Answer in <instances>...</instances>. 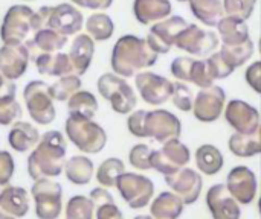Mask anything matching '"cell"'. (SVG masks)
<instances>
[{"instance_id": "cell-1", "label": "cell", "mask_w": 261, "mask_h": 219, "mask_svg": "<svg viewBox=\"0 0 261 219\" xmlns=\"http://www.w3.org/2000/svg\"><path fill=\"white\" fill-rule=\"evenodd\" d=\"M66 146L64 136L60 131L52 130L44 133L28 157L29 177L34 181L58 177L64 171Z\"/></svg>"}, {"instance_id": "cell-2", "label": "cell", "mask_w": 261, "mask_h": 219, "mask_svg": "<svg viewBox=\"0 0 261 219\" xmlns=\"http://www.w3.org/2000/svg\"><path fill=\"white\" fill-rule=\"evenodd\" d=\"M158 55L159 53L150 47L147 38L144 40L136 35H124L113 46L110 64L116 75L132 78L138 72L154 66Z\"/></svg>"}, {"instance_id": "cell-3", "label": "cell", "mask_w": 261, "mask_h": 219, "mask_svg": "<svg viewBox=\"0 0 261 219\" xmlns=\"http://www.w3.org/2000/svg\"><path fill=\"white\" fill-rule=\"evenodd\" d=\"M43 27L38 12L26 5L11 6L0 26V38L3 44H26Z\"/></svg>"}, {"instance_id": "cell-4", "label": "cell", "mask_w": 261, "mask_h": 219, "mask_svg": "<svg viewBox=\"0 0 261 219\" xmlns=\"http://www.w3.org/2000/svg\"><path fill=\"white\" fill-rule=\"evenodd\" d=\"M66 134L69 140L84 154H98L107 143V134L92 119L69 114L66 120Z\"/></svg>"}, {"instance_id": "cell-5", "label": "cell", "mask_w": 261, "mask_h": 219, "mask_svg": "<svg viewBox=\"0 0 261 219\" xmlns=\"http://www.w3.org/2000/svg\"><path fill=\"white\" fill-rule=\"evenodd\" d=\"M99 95L110 102L112 108L118 114H128L136 107V93L132 85L116 73H104L96 82Z\"/></svg>"}, {"instance_id": "cell-6", "label": "cell", "mask_w": 261, "mask_h": 219, "mask_svg": "<svg viewBox=\"0 0 261 219\" xmlns=\"http://www.w3.org/2000/svg\"><path fill=\"white\" fill-rule=\"evenodd\" d=\"M24 104L31 119L38 125H49L55 120L54 98L44 81H31L23 90Z\"/></svg>"}, {"instance_id": "cell-7", "label": "cell", "mask_w": 261, "mask_h": 219, "mask_svg": "<svg viewBox=\"0 0 261 219\" xmlns=\"http://www.w3.org/2000/svg\"><path fill=\"white\" fill-rule=\"evenodd\" d=\"M38 14L43 21V27L54 29L66 37L76 35L84 24L83 14L70 3H60L55 6H41Z\"/></svg>"}, {"instance_id": "cell-8", "label": "cell", "mask_w": 261, "mask_h": 219, "mask_svg": "<svg viewBox=\"0 0 261 219\" xmlns=\"http://www.w3.org/2000/svg\"><path fill=\"white\" fill-rule=\"evenodd\" d=\"M38 219H58L63 209V189L50 178L37 180L31 187Z\"/></svg>"}, {"instance_id": "cell-9", "label": "cell", "mask_w": 261, "mask_h": 219, "mask_svg": "<svg viewBox=\"0 0 261 219\" xmlns=\"http://www.w3.org/2000/svg\"><path fill=\"white\" fill-rule=\"evenodd\" d=\"M116 187H118L122 200L132 209L145 207L154 194L153 181L144 175L133 174V172L121 174L116 180Z\"/></svg>"}, {"instance_id": "cell-10", "label": "cell", "mask_w": 261, "mask_h": 219, "mask_svg": "<svg viewBox=\"0 0 261 219\" xmlns=\"http://www.w3.org/2000/svg\"><path fill=\"white\" fill-rule=\"evenodd\" d=\"M190 149L179 140L170 139L164 148L151 152V168L164 175H171L190 163Z\"/></svg>"}, {"instance_id": "cell-11", "label": "cell", "mask_w": 261, "mask_h": 219, "mask_svg": "<svg viewBox=\"0 0 261 219\" xmlns=\"http://www.w3.org/2000/svg\"><path fill=\"white\" fill-rule=\"evenodd\" d=\"M188 24L190 23L184 17H179V15L168 17L151 26L147 35V41L156 53H168L171 47L176 44L177 35Z\"/></svg>"}, {"instance_id": "cell-12", "label": "cell", "mask_w": 261, "mask_h": 219, "mask_svg": "<svg viewBox=\"0 0 261 219\" xmlns=\"http://www.w3.org/2000/svg\"><path fill=\"white\" fill-rule=\"evenodd\" d=\"M135 85L141 98L150 105H162L173 95V82L153 72L138 73L135 76Z\"/></svg>"}, {"instance_id": "cell-13", "label": "cell", "mask_w": 261, "mask_h": 219, "mask_svg": "<svg viewBox=\"0 0 261 219\" xmlns=\"http://www.w3.org/2000/svg\"><path fill=\"white\" fill-rule=\"evenodd\" d=\"M174 46L191 55L205 56V55H210L214 49H217L219 37L214 32L200 29L197 24H188L177 35Z\"/></svg>"}, {"instance_id": "cell-14", "label": "cell", "mask_w": 261, "mask_h": 219, "mask_svg": "<svg viewBox=\"0 0 261 219\" xmlns=\"http://www.w3.org/2000/svg\"><path fill=\"white\" fill-rule=\"evenodd\" d=\"M226 101V93L219 85H211L208 88H202L194 98L193 111L197 120L203 123L216 122L223 111Z\"/></svg>"}, {"instance_id": "cell-15", "label": "cell", "mask_w": 261, "mask_h": 219, "mask_svg": "<svg viewBox=\"0 0 261 219\" xmlns=\"http://www.w3.org/2000/svg\"><path fill=\"white\" fill-rule=\"evenodd\" d=\"M182 125L176 114L167 110L147 111L145 117V133L147 137H153L156 142H167L170 139H177L180 136Z\"/></svg>"}, {"instance_id": "cell-16", "label": "cell", "mask_w": 261, "mask_h": 219, "mask_svg": "<svg viewBox=\"0 0 261 219\" xmlns=\"http://www.w3.org/2000/svg\"><path fill=\"white\" fill-rule=\"evenodd\" d=\"M225 117L228 123L240 134L260 133V114L252 105L245 101H231L226 107Z\"/></svg>"}, {"instance_id": "cell-17", "label": "cell", "mask_w": 261, "mask_h": 219, "mask_svg": "<svg viewBox=\"0 0 261 219\" xmlns=\"http://www.w3.org/2000/svg\"><path fill=\"white\" fill-rule=\"evenodd\" d=\"M29 49L26 44H3L0 47V73L11 79H20L29 66Z\"/></svg>"}, {"instance_id": "cell-18", "label": "cell", "mask_w": 261, "mask_h": 219, "mask_svg": "<svg viewBox=\"0 0 261 219\" xmlns=\"http://www.w3.org/2000/svg\"><path fill=\"white\" fill-rule=\"evenodd\" d=\"M165 183L185 204L196 203L203 186L200 175L190 168H182L171 175H165Z\"/></svg>"}, {"instance_id": "cell-19", "label": "cell", "mask_w": 261, "mask_h": 219, "mask_svg": "<svg viewBox=\"0 0 261 219\" xmlns=\"http://www.w3.org/2000/svg\"><path fill=\"white\" fill-rule=\"evenodd\" d=\"M206 204L214 219H240L242 215L237 200L225 184H216L208 191Z\"/></svg>"}, {"instance_id": "cell-20", "label": "cell", "mask_w": 261, "mask_h": 219, "mask_svg": "<svg viewBox=\"0 0 261 219\" xmlns=\"http://www.w3.org/2000/svg\"><path fill=\"white\" fill-rule=\"evenodd\" d=\"M229 194L242 204H249L257 194V178L255 174L246 166H236L226 181Z\"/></svg>"}, {"instance_id": "cell-21", "label": "cell", "mask_w": 261, "mask_h": 219, "mask_svg": "<svg viewBox=\"0 0 261 219\" xmlns=\"http://www.w3.org/2000/svg\"><path fill=\"white\" fill-rule=\"evenodd\" d=\"M35 67L38 73L47 75V76H66V75H75L73 66L70 61L69 53L64 52H55V53H38L34 56Z\"/></svg>"}, {"instance_id": "cell-22", "label": "cell", "mask_w": 261, "mask_h": 219, "mask_svg": "<svg viewBox=\"0 0 261 219\" xmlns=\"http://www.w3.org/2000/svg\"><path fill=\"white\" fill-rule=\"evenodd\" d=\"M93 53H95V40L89 34L76 35L69 49V56H70L75 75L81 76L87 72V69L90 67Z\"/></svg>"}, {"instance_id": "cell-23", "label": "cell", "mask_w": 261, "mask_h": 219, "mask_svg": "<svg viewBox=\"0 0 261 219\" xmlns=\"http://www.w3.org/2000/svg\"><path fill=\"white\" fill-rule=\"evenodd\" d=\"M0 210L9 213L14 218L26 216L29 210V197L23 187L5 184L0 194Z\"/></svg>"}, {"instance_id": "cell-24", "label": "cell", "mask_w": 261, "mask_h": 219, "mask_svg": "<svg viewBox=\"0 0 261 219\" xmlns=\"http://www.w3.org/2000/svg\"><path fill=\"white\" fill-rule=\"evenodd\" d=\"M41 136L34 125L20 120H17L8 133V142L11 148L17 152H28L34 149L38 145Z\"/></svg>"}, {"instance_id": "cell-25", "label": "cell", "mask_w": 261, "mask_h": 219, "mask_svg": "<svg viewBox=\"0 0 261 219\" xmlns=\"http://www.w3.org/2000/svg\"><path fill=\"white\" fill-rule=\"evenodd\" d=\"M133 12L141 24H150L158 20H165L171 14L170 0H135Z\"/></svg>"}, {"instance_id": "cell-26", "label": "cell", "mask_w": 261, "mask_h": 219, "mask_svg": "<svg viewBox=\"0 0 261 219\" xmlns=\"http://www.w3.org/2000/svg\"><path fill=\"white\" fill-rule=\"evenodd\" d=\"M67 44V37L49 29V27H41L32 40L26 43L28 49L38 50L40 53H55L61 52V49Z\"/></svg>"}, {"instance_id": "cell-27", "label": "cell", "mask_w": 261, "mask_h": 219, "mask_svg": "<svg viewBox=\"0 0 261 219\" xmlns=\"http://www.w3.org/2000/svg\"><path fill=\"white\" fill-rule=\"evenodd\" d=\"M219 34L222 37L223 44L234 46V44H242L249 40V27L245 24L243 20H239L236 17H223L219 24H217Z\"/></svg>"}, {"instance_id": "cell-28", "label": "cell", "mask_w": 261, "mask_h": 219, "mask_svg": "<svg viewBox=\"0 0 261 219\" xmlns=\"http://www.w3.org/2000/svg\"><path fill=\"white\" fill-rule=\"evenodd\" d=\"M193 15L206 26H217L223 18L225 8L222 0H188Z\"/></svg>"}, {"instance_id": "cell-29", "label": "cell", "mask_w": 261, "mask_h": 219, "mask_svg": "<svg viewBox=\"0 0 261 219\" xmlns=\"http://www.w3.org/2000/svg\"><path fill=\"white\" fill-rule=\"evenodd\" d=\"M64 174L70 183L76 186H84L90 183L93 177V163L86 155H73L66 160Z\"/></svg>"}, {"instance_id": "cell-30", "label": "cell", "mask_w": 261, "mask_h": 219, "mask_svg": "<svg viewBox=\"0 0 261 219\" xmlns=\"http://www.w3.org/2000/svg\"><path fill=\"white\" fill-rule=\"evenodd\" d=\"M150 210L154 219H177L182 215L184 201L171 192H162L153 201Z\"/></svg>"}, {"instance_id": "cell-31", "label": "cell", "mask_w": 261, "mask_h": 219, "mask_svg": "<svg viewBox=\"0 0 261 219\" xmlns=\"http://www.w3.org/2000/svg\"><path fill=\"white\" fill-rule=\"evenodd\" d=\"M223 155L214 145H202L196 151V165L206 175H216L223 168Z\"/></svg>"}, {"instance_id": "cell-32", "label": "cell", "mask_w": 261, "mask_h": 219, "mask_svg": "<svg viewBox=\"0 0 261 219\" xmlns=\"http://www.w3.org/2000/svg\"><path fill=\"white\" fill-rule=\"evenodd\" d=\"M67 110H69V114L81 116L86 119H93V116L98 111V101L90 91L78 90L75 95L69 98Z\"/></svg>"}, {"instance_id": "cell-33", "label": "cell", "mask_w": 261, "mask_h": 219, "mask_svg": "<svg viewBox=\"0 0 261 219\" xmlns=\"http://www.w3.org/2000/svg\"><path fill=\"white\" fill-rule=\"evenodd\" d=\"M229 149L237 157H252L261 152V134L236 133L229 139Z\"/></svg>"}, {"instance_id": "cell-34", "label": "cell", "mask_w": 261, "mask_h": 219, "mask_svg": "<svg viewBox=\"0 0 261 219\" xmlns=\"http://www.w3.org/2000/svg\"><path fill=\"white\" fill-rule=\"evenodd\" d=\"M86 30L95 41H106L113 35L115 24H113V20L107 14L96 12L87 18Z\"/></svg>"}, {"instance_id": "cell-35", "label": "cell", "mask_w": 261, "mask_h": 219, "mask_svg": "<svg viewBox=\"0 0 261 219\" xmlns=\"http://www.w3.org/2000/svg\"><path fill=\"white\" fill-rule=\"evenodd\" d=\"M220 53L223 55V58L232 69H239L246 61H249V58L254 55V41L249 38L248 41L242 44H234V46L223 44L220 49Z\"/></svg>"}, {"instance_id": "cell-36", "label": "cell", "mask_w": 261, "mask_h": 219, "mask_svg": "<svg viewBox=\"0 0 261 219\" xmlns=\"http://www.w3.org/2000/svg\"><path fill=\"white\" fill-rule=\"evenodd\" d=\"M124 171H125V166H124L122 160L112 157V159L104 160L99 165V168L96 171V180L102 187H113V186H116L118 177L121 174H124Z\"/></svg>"}, {"instance_id": "cell-37", "label": "cell", "mask_w": 261, "mask_h": 219, "mask_svg": "<svg viewBox=\"0 0 261 219\" xmlns=\"http://www.w3.org/2000/svg\"><path fill=\"white\" fill-rule=\"evenodd\" d=\"M81 79L78 75H66L61 76L58 81H55L52 85H49L50 95L54 98V101H69V98L72 95H75L80 88H81Z\"/></svg>"}, {"instance_id": "cell-38", "label": "cell", "mask_w": 261, "mask_h": 219, "mask_svg": "<svg viewBox=\"0 0 261 219\" xmlns=\"http://www.w3.org/2000/svg\"><path fill=\"white\" fill-rule=\"evenodd\" d=\"M95 204L90 198L76 195L67 201L66 219H93Z\"/></svg>"}, {"instance_id": "cell-39", "label": "cell", "mask_w": 261, "mask_h": 219, "mask_svg": "<svg viewBox=\"0 0 261 219\" xmlns=\"http://www.w3.org/2000/svg\"><path fill=\"white\" fill-rule=\"evenodd\" d=\"M255 3L257 0H225L223 8L228 15L246 21L252 15Z\"/></svg>"}, {"instance_id": "cell-40", "label": "cell", "mask_w": 261, "mask_h": 219, "mask_svg": "<svg viewBox=\"0 0 261 219\" xmlns=\"http://www.w3.org/2000/svg\"><path fill=\"white\" fill-rule=\"evenodd\" d=\"M173 104L180 111H190L194 105V98L191 88L184 82H173Z\"/></svg>"}, {"instance_id": "cell-41", "label": "cell", "mask_w": 261, "mask_h": 219, "mask_svg": "<svg viewBox=\"0 0 261 219\" xmlns=\"http://www.w3.org/2000/svg\"><path fill=\"white\" fill-rule=\"evenodd\" d=\"M206 61V66H208V70H210V75L213 76V79L216 81V79H225V78H228L236 69H232L228 62H226V59L223 58V55L220 53V50L219 52H216V53H213L208 59H205Z\"/></svg>"}, {"instance_id": "cell-42", "label": "cell", "mask_w": 261, "mask_h": 219, "mask_svg": "<svg viewBox=\"0 0 261 219\" xmlns=\"http://www.w3.org/2000/svg\"><path fill=\"white\" fill-rule=\"evenodd\" d=\"M151 149L147 145H135L130 149L128 154V162L133 168L141 169V171H147L151 168Z\"/></svg>"}, {"instance_id": "cell-43", "label": "cell", "mask_w": 261, "mask_h": 219, "mask_svg": "<svg viewBox=\"0 0 261 219\" xmlns=\"http://www.w3.org/2000/svg\"><path fill=\"white\" fill-rule=\"evenodd\" d=\"M191 82L196 84L200 88H208L213 85L214 79L210 75L206 61H200V59H194L193 62V69H191Z\"/></svg>"}, {"instance_id": "cell-44", "label": "cell", "mask_w": 261, "mask_h": 219, "mask_svg": "<svg viewBox=\"0 0 261 219\" xmlns=\"http://www.w3.org/2000/svg\"><path fill=\"white\" fill-rule=\"evenodd\" d=\"M21 116V107L20 104L15 101L12 102H0V125L2 127H8V125H14Z\"/></svg>"}, {"instance_id": "cell-45", "label": "cell", "mask_w": 261, "mask_h": 219, "mask_svg": "<svg viewBox=\"0 0 261 219\" xmlns=\"http://www.w3.org/2000/svg\"><path fill=\"white\" fill-rule=\"evenodd\" d=\"M193 58L188 56H177L176 59H173L171 62V73L174 78L185 81V82H191V69H193Z\"/></svg>"}, {"instance_id": "cell-46", "label": "cell", "mask_w": 261, "mask_h": 219, "mask_svg": "<svg viewBox=\"0 0 261 219\" xmlns=\"http://www.w3.org/2000/svg\"><path fill=\"white\" fill-rule=\"evenodd\" d=\"M145 117H147V111L145 110H138L135 113H132L127 119V127L128 131L135 136V137H147L145 133Z\"/></svg>"}, {"instance_id": "cell-47", "label": "cell", "mask_w": 261, "mask_h": 219, "mask_svg": "<svg viewBox=\"0 0 261 219\" xmlns=\"http://www.w3.org/2000/svg\"><path fill=\"white\" fill-rule=\"evenodd\" d=\"M14 175V159L8 151H0V184H9Z\"/></svg>"}, {"instance_id": "cell-48", "label": "cell", "mask_w": 261, "mask_h": 219, "mask_svg": "<svg viewBox=\"0 0 261 219\" xmlns=\"http://www.w3.org/2000/svg\"><path fill=\"white\" fill-rule=\"evenodd\" d=\"M15 95H17V85L14 81L5 78L0 73V102H12L15 101Z\"/></svg>"}, {"instance_id": "cell-49", "label": "cell", "mask_w": 261, "mask_h": 219, "mask_svg": "<svg viewBox=\"0 0 261 219\" xmlns=\"http://www.w3.org/2000/svg\"><path fill=\"white\" fill-rule=\"evenodd\" d=\"M246 82L257 91L261 93V62L255 61L246 70Z\"/></svg>"}, {"instance_id": "cell-50", "label": "cell", "mask_w": 261, "mask_h": 219, "mask_svg": "<svg viewBox=\"0 0 261 219\" xmlns=\"http://www.w3.org/2000/svg\"><path fill=\"white\" fill-rule=\"evenodd\" d=\"M96 219H124L121 210L115 206V203H107L96 207Z\"/></svg>"}, {"instance_id": "cell-51", "label": "cell", "mask_w": 261, "mask_h": 219, "mask_svg": "<svg viewBox=\"0 0 261 219\" xmlns=\"http://www.w3.org/2000/svg\"><path fill=\"white\" fill-rule=\"evenodd\" d=\"M72 3L81 6V8H86V9L104 11L112 6L113 0H72Z\"/></svg>"}, {"instance_id": "cell-52", "label": "cell", "mask_w": 261, "mask_h": 219, "mask_svg": "<svg viewBox=\"0 0 261 219\" xmlns=\"http://www.w3.org/2000/svg\"><path fill=\"white\" fill-rule=\"evenodd\" d=\"M89 198L93 201L95 207H99V206L107 204V203H113V197L110 195V192L106 191V189H102V187L93 189V191L90 192V197H89Z\"/></svg>"}, {"instance_id": "cell-53", "label": "cell", "mask_w": 261, "mask_h": 219, "mask_svg": "<svg viewBox=\"0 0 261 219\" xmlns=\"http://www.w3.org/2000/svg\"><path fill=\"white\" fill-rule=\"evenodd\" d=\"M0 219H15V218H14V216H11L9 213H6V212L0 210Z\"/></svg>"}, {"instance_id": "cell-54", "label": "cell", "mask_w": 261, "mask_h": 219, "mask_svg": "<svg viewBox=\"0 0 261 219\" xmlns=\"http://www.w3.org/2000/svg\"><path fill=\"white\" fill-rule=\"evenodd\" d=\"M135 219H151V216H147V215H139V216H136Z\"/></svg>"}, {"instance_id": "cell-55", "label": "cell", "mask_w": 261, "mask_h": 219, "mask_svg": "<svg viewBox=\"0 0 261 219\" xmlns=\"http://www.w3.org/2000/svg\"><path fill=\"white\" fill-rule=\"evenodd\" d=\"M3 186H5V184H0V194H2V191H3Z\"/></svg>"}, {"instance_id": "cell-56", "label": "cell", "mask_w": 261, "mask_h": 219, "mask_svg": "<svg viewBox=\"0 0 261 219\" xmlns=\"http://www.w3.org/2000/svg\"><path fill=\"white\" fill-rule=\"evenodd\" d=\"M177 2H188V0H177Z\"/></svg>"}, {"instance_id": "cell-57", "label": "cell", "mask_w": 261, "mask_h": 219, "mask_svg": "<svg viewBox=\"0 0 261 219\" xmlns=\"http://www.w3.org/2000/svg\"><path fill=\"white\" fill-rule=\"evenodd\" d=\"M28 2H31V0H28Z\"/></svg>"}]
</instances>
